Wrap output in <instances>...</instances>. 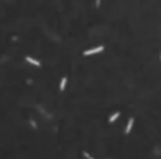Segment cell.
Returning <instances> with one entry per match:
<instances>
[{
  "mask_svg": "<svg viewBox=\"0 0 161 159\" xmlns=\"http://www.w3.org/2000/svg\"><path fill=\"white\" fill-rule=\"evenodd\" d=\"M133 123H135V120L130 119L128 123H127V128H125V134H130V131H131V128H133Z\"/></svg>",
  "mask_w": 161,
  "mask_h": 159,
  "instance_id": "3957f363",
  "label": "cell"
},
{
  "mask_svg": "<svg viewBox=\"0 0 161 159\" xmlns=\"http://www.w3.org/2000/svg\"><path fill=\"white\" fill-rule=\"evenodd\" d=\"M83 156H85V158H86V159H94V158H92V156H91V155H89V153H85V155H83Z\"/></svg>",
  "mask_w": 161,
  "mask_h": 159,
  "instance_id": "8992f818",
  "label": "cell"
},
{
  "mask_svg": "<svg viewBox=\"0 0 161 159\" xmlns=\"http://www.w3.org/2000/svg\"><path fill=\"white\" fill-rule=\"evenodd\" d=\"M100 52H103V45L94 47V48H91V50H85V52H83V55H85V56H89V55H94V53H100Z\"/></svg>",
  "mask_w": 161,
  "mask_h": 159,
  "instance_id": "6da1fadb",
  "label": "cell"
},
{
  "mask_svg": "<svg viewBox=\"0 0 161 159\" xmlns=\"http://www.w3.org/2000/svg\"><path fill=\"white\" fill-rule=\"evenodd\" d=\"M119 115H121V112H114L113 115L110 117V123H113V122H116V119H117Z\"/></svg>",
  "mask_w": 161,
  "mask_h": 159,
  "instance_id": "5b68a950",
  "label": "cell"
},
{
  "mask_svg": "<svg viewBox=\"0 0 161 159\" xmlns=\"http://www.w3.org/2000/svg\"><path fill=\"white\" fill-rule=\"evenodd\" d=\"M25 61H27V63H30V64H33V66H36V67H41V63H39V61L33 59V58H30V56H25Z\"/></svg>",
  "mask_w": 161,
  "mask_h": 159,
  "instance_id": "7a4b0ae2",
  "label": "cell"
},
{
  "mask_svg": "<svg viewBox=\"0 0 161 159\" xmlns=\"http://www.w3.org/2000/svg\"><path fill=\"white\" fill-rule=\"evenodd\" d=\"M66 83H67V78L63 77L61 78V83H60V91H64V89H66Z\"/></svg>",
  "mask_w": 161,
  "mask_h": 159,
  "instance_id": "277c9868",
  "label": "cell"
},
{
  "mask_svg": "<svg viewBox=\"0 0 161 159\" xmlns=\"http://www.w3.org/2000/svg\"><path fill=\"white\" fill-rule=\"evenodd\" d=\"M100 5V0H95V6H99Z\"/></svg>",
  "mask_w": 161,
  "mask_h": 159,
  "instance_id": "52a82bcc",
  "label": "cell"
}]
</instances>
